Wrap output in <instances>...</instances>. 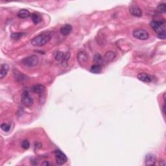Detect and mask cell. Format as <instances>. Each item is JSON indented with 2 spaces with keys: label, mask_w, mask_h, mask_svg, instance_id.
<instances>
[{
  "label": "cell",
  "mask_w": 166,
  "mask_h": 166,
  "mask_svg": "<svg viewBox=\"0 0 166 166\" xmlns=\"http://www.w3.org/2000/svg\"><path fill=\"white\" fill-rule=\"evenodd\" d=\"M52 35L50 32L42 33L34 37L30 40V43L35 46H43L48 43L51 39Z\"/></svg>",
  "instance_id": "6da1fadb"
},
{
  "label": "cell",
  "mask_w": 166,
  "mask_h": 166,
  "mask_svg": "<svg viewBox=\"0 0 166 166\" xmlns=\"http://www.w3.org/2000/svg\"><path fill=\"white\" fill-rule=\"evenodd\" d=\"M71 54L70 52L63 53L60 51H57L55 54V59L57 62L60 63L61 65L64 67H66L68 64V60L70 59Z\"/></svg>",
  "instance_id": "7a4b0ae2"
},
{
  "label": "cell",
  "mask_w": 166,
  "mask_h": 166,
  "mask_svg": "<svg viewBox=\"0 0 166 166\" xmlns=\"http://www.w3.org/2000/svg\"><path fill=\"white\" fill-rule=\"evenodd\" d=\"M38 57L35 55L27 57L23 59L21 61V63L23 66L28 67H33L36 66L38 63Z\"/></svg>",
  "instance_id": "3957f363"
},
{
  "label": "cell",
  "mask_w": 166,
  "mask_h": 166,
  "mask_svg": "<svg viewBox=\"0 0 166 166\" xmlns=\"http://www.w3.org/2000/svg\"><path fill=\"white\" fill-rule=\"evenodd\" d=\"M151 26L156 33L158 34L165 30V20H158V21H152L151 23Z\"/></svg>",
  "instance_id": "277c9868"
},
{
  "label": "cell",
  "mask_w": 166,
  "mask_h": 166,
  "mask_svg": "<svg viewBox=\"0 0 166 166\" xmlns=\"http://www.w3.org/2000/svg\"><path fill=\"white\" fill-rule=\"evenodd\" d=\"M22 103L26 107H30L34 103V99L28 91H24L22 95Z\"/></svg>",
  "instance_id": "5b68a950"
},
{
  "label": "cell",
  "mask_w": 166,
  "mask_h": 166,
  "mask_svg": "<svg viewBox=\"0 0 166 166\" xmlns=\"http://www.w3.org/2000/svg\"><path fill=\"white\" fill-rule=\"evenodd\" d=\"M133 36L134 38H136L140 40H146L149 38V35L146 30L142 29H138L134 30Z\"/></svg>",
  "instance_id": "8992f818"
},
{
  "label": "cell",
  "mask_w": 166,
  "mask_h": 166,
  "mask_svg": "<svg viewBox=\"0 0 166 166\" xmlns=\"http://www.w3.org/2000/svg\"><path fill=\"white\" fill-rule=\"evenodd\" d=\"M55 157L57 164L58 165H63L67 161L66 155L59 149L55 151Z\"/></svg>",
  "instance_id": "52a82bcc"
},
{
  "label": "cell",
  "mask_w": 166,
  "mask_h": 166,
  "mask_svg": "<svg viewBox=\"0 0 166 166\" xmlns=\"http://www.w3.org/2000/svg\"><path fill=\"white\" fill-rule=\"evenodd\" d=\"M88 60V55L84 51H80L77 54V60L81 66L85 64Z\"/></svg>",
  "instance_id": "ba28073f"
},
{
  "label": "cell",
  "mask_w": 166,
  "mask_h": 166,
  "mask_svg": "<svg viewBox=\"0 0 166 166\" xmlns=\"http://www.w3.org/2000/svg\"><path fill=\"white\" fill-rule=\"evenodd\" d=\"M130 14L136 17H141L142 16V11L138 5H132L129 8Z\"/></svg>",
  "instance_id": "9c48e42d"
},
{
  "label": "cell",
  "mask_w": 166,
  "mask_h": 166,
  "mask_svg": "<svg viewBox=\"0 0 166 166\" xmlns=\"http://www.w3.org/2000/svg\"><path fill=\"white\" fill-rule=\"evenodd\" d=\"M157 162V158L155 155L152 154H148L145 158V164L146 165H154Z\"/></svg>",
  "instance_id": "30bf717a"
},
{
  "label": "cell",
  "mask_w": 166,
  "mask_h": 166,
  "mask_svg": "<svg viewBox=\"0 0 166 166\" xmlns=\"http://www.w3.org/2000/svg\"><path fill=\"white\" fill-rule=\"evenodd\" d=\"M31 90L34 93L40 95V96H41V95L44 94L46 88L44 86L42 85V84H35V85H34L32 87Z\"/></svg>",
  "instance_id": "8fae6325"
},
{
  "label": "cell",
  "mask_w": 166,
  "mask_h": 166,
  "mask_svg": "<svg viewBox=\"0 0 166 166\" xmlns=\"http://www.w3.org/2000/svg\"><path fill=\"white\" fill-rule=\"evenodd\" d=\"M116 56V53L112 51H108L105 53V55H104L103 59V62H110L111 61H112L115 57Z\"/></svg>",
  "instance_id": "7c38bea8"
},
{
  "label": "cell",
  "mask_w": 166,
  "mask_h": 166,
  "mask_svg": "<svg viewBox=\"0 0 166 166\" xmlns=\"http://www.w3.org/2000/svg\"><path fill=\"white\" fill-rule=\"evenodd\" d=\"M137 77L139 80L144 83H149L152 81L151 77L149 75H148L147 73H140L138 75Z\"/></svg>",
  "instance_id": "4fadbf2b"
},
{
  "label": "cell",
  "mask_w": 166,
  "mask_h": 166,
  "mask_svg": "<svg viewBox=\"0 0 166 166\" xmlns=\"http://www.w3.org/2000/svg\"><path fill=\"white\" fill-rule=\"evenodd\" d=\"M72 27L70 24L64 25L60 29V32L63 36H67L72 32Z\"/></svg>",
  "instance_id": "5bb4252c"
},
{
  "label": "cell",
  "mask_w": 166,
  "mask_h": 166,
  "mask_svg": "<svg viewBox=\"0 0 166 166\" xmlns=\"http://www.w3.org/2000/svg\"><path fill=\"white\" fill-rule=\"evenodd\" d=\"M9 70V66L7 64H3L1 66V70H0V77L3 79L7 75Z\"/></svg>",
  "instance_id": "9a60e30c"
},
{
  "label": "cell",
  "mask_w": 166,
  "mask_h": 166,
  "mask_svg": "<svg viewBox=\"0 0 166 166\" xmlns=\"http://www.w3.org/2000/svg\"><path fill=\"white\" fill-rule=\"evenodd\" d=\"M17 16H18V18H22V19H25L28 18L30 16V14L29 11L28 10L26 9H21L20 11H19V12L17 14Z\"/></svg>",
  "instance_id": "2e32d148"
},
{
  "label": "cell",
  "mask_w": 166,
  "mask_h": 166,
  "mask_svg": "<svg viewBox=\"0 0 166 166\" xmlns=\"http://www.w3.org/2000/svg\"><path fill=\"white\" fill-rule=\"evenodd\" d=\"M30 17H31V20L33 22L34 24H38L40 22H41L42 21V18L41 16H40L38 14H37V13H33L30 15Z\"/></svg>",
  "instance_id": "e0dca14e"
},
{
  "label": "cell",
  "mask_w": 166,
  "mask_h": 166,
  "mask_svg": "<svg viewBox=\"0 0 166 166\" xmlns=\"http://www.w3.org/2000/svg\"><path fill=\"white\" fill-rule=\"evenodd\" d=\"M90 71L92 73L99 74L102 72V68H101V66L99 64H95V65H93L91 67Z\"/></svg>",
  "instance_id": "ac0fdd59"
},
{
  "label": "cell",
  "mask_w": 166,
  "mask_h": 166,
  "mask_svg": "<svg viewBox=\"0 0 166 166\" xmlns=\"http://www.w3.org/2000/svg\"><path fill=\"white\" fill-rule=\"evenodd\" d=\"M24 35V34L22 33H12L11 35V38L14 40H18L20 39L22 37V36Z\"/></svg>",
  "instance_id": "d6986e66"
},
{
  "label": "cell",
  "mask_w": 166,
  "mask_h": 166,
  "mask_svg": "<svg viewBox=\"0 0 166 166\" xmlns=\"http://www.w3.org/2000/svg\"><path fill=\"white\" fill-rule=\"evenodd\" d=\"M11 125L7 123H3L1 125V128L3 131L4 132H9L11 130Z\"/></svg>",
  "instance_id": "ffe728a7"
},
{
  "label": "cell",
  "mask_w": 166,
  "mask_h": 166,
  "mask_svg": "<svg viewBox=\"0 0 166 166\" xmlns=\"http://www.w3.org/2000/svg\"><path fill=\"white\" fill-rule=\"evenodd\" d=\"M165 3H162L159 4L157 7V11L160 13H165Z\"/></svg>",
  "instance_id": "44dd1931"
},
{
  "label": "cell",
  "mask_w": 166,
  "mask_h": 166,
  "mask_svg": "<svg viewBox=\"0 0 166 166\" xmlns=\"http://www.w3.org/2000/svg\"><path fill=\"white\" fill-rule=\"evenodd\" d=\"M21 145H22V147L23 149L27 150V149H28L30 147V143H29V141L28 140H25L22 142Z\"/></svg>",
  "instance_id": "7402d4cb"
},
{
  "label": "cell",
  "mask_w": 166,
  "mask_h": 166,
  "mask_svg": "<svg viewBox=\"0 0 166 166\" xmlns=\"http://www.w3.org/2000/svg\"><path fill=\"white\" fill-rule=\"evenodd\" d=\"M15 79L18 81H22V80H25L27 79V77L25 76L24 75H23L22 73L19 72L18 75H15Z\"/></svg>",
  "instance_id": "603a6c76"
},
{
  "label": "cell",
  "mask_w": 166,
  "mask_h": 166,
  "mask_svg": "<svg viewBox=\"0 0 166 166\" xmlns=\"http://www.w3.org/2000/svg\"><path fill=\"white\" fill-rule=\"evenodd\" d=\"M94 60L96 61V62H99V63H101L103 62V58L101 56L100 54H96L94 57Z\"/></svg>",
  "instance_id": "cb8c5ba5"
},
{
  "label": "cell",
  "mask_w": 166,
  "mask_h": 166,
  "mask_svg": "<svg viewBox=\"0 0 166 166\" xmlns=\"http://www.w3.org/2000/svg\"><path fill=\"white\" fill-rule=\"evenodd\" d=\"M158 38L159 39H161V40H165V38H166L165 30V31H163V32L158 34Z\"/></svg>",
  "instance_id": "d4e9b609"
},
{
  "label": "cell",
  "mask_w": 166,
  "mask_h": 166,
  "mask_svg": "<svg viewBox=\"0 0 166 166\" xmlns=\"http://www.w3.org/2000/svg\"><path fill=\"white\" fill-rule=\"evenodd\" d=\"M42 165H49V164L47 162H43V163H42Z\"/></svg>",
  "instance_id": "484cf974"
}]
</instances>
